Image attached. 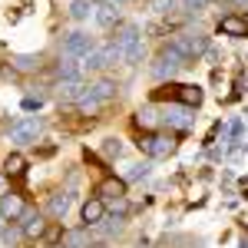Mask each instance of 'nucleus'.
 Wrapping results in <instances>:
<instances>
[{"label": "nucleus", "instance_id": "16", "mask_svg": "<svg viewBox=\"0 0 248 248\" xmlns=\"http://www.w3.org/2000/svg\"><path fill=\"white\" fill-rule=\"evenodd\" d=\"M116 20H119L116 3H109V0H106V3H99V7H96V23H99V27H113Z\"/></svg>", "mask_w": 248, "mask_h": 248}, {"label": "nucleus", "instance_id": "29", "mask_svg": "<svg viewBox=\"0 0 248 248\" xmlns=\"http://www.w3.org/2000/svg\"><path fill=\"white\" fill-rule=\"evenodd\" d=\"M66 242H70L73 248H77V245H83V232H70V235H66Z\"/></svg>", "mask_w": 248, "mask_h": 248}, {"label": "nucleus", "instance_id": "27", "mask_svg": "<svg viewBox=\"0 0 248 248\" xmlns=\"http://www.w3.org/2000/svg\"><path fill=\"white\" fill-rule=\"evenodd\" d=\"M205 7H209V0H186V10L189 14H202Z\"/></svg>", "mask_w": 248, "mask_h": 248}, {"label": "nucleus", "instance_id": "25", "mask_svg": "<svg viewBox=\"0 0 248 248\" xmlns=\"http://www.w3.org/2000/svg\"><path fill=\"white\" fill-rule=\"evenodd\" d=\"M3 172H10V175H20V172H23V155H10V159H7V166H3Z\"/></svg>", "mask_w": 248, "mask_h": 248}, {"label": "nucleus", "instance_id": "5", "mask_svg": "<svg viewBox=\"0 0 248 248\" xmlns=\"http://www.w3.org/2000/svg\"><path fill=\"white\" fill-rule=\"evenodd\" d=\"M162 123H166V126H179V129H189L192 126V106H182V103L166 106V109H162Z\"/></svg>", "mask_w": 248, "mask_h": 248}, {"label": "nucleus", "instance_id": "9", "mask_svg": "<svg viewBox=\"0 0 248 248\" xmlns=\"http://www.w3.org/2000/svg\"><path fill=\"white\" fill-rule=\"evenodd\" d=\"M90 86H83L79 79H70V83H60V103L66 99V103H79L83 96H86Z\"/></svg>", "mask_w": 248, "mask_h": 248}, {"label": "nucleus", "instance_id": "6", "mask_svg": "<svg viewBox=\"0 0 248 248\" xmlns=\"http://www.w3.org/2000/svg\"><path fill=\"white\" fill-rule=\"evenodd\" d=\"M142 149L149 159H169L175 146H172L169 136H149V139H142Z\"/></svg>", "mask_w": 248, "mask_h": 248}, {"label": "nucleus", "instance_id": "17", "mask_svg": "<svg viewBox=\"0 0 248 248\" xmlns=\"http://www.w3.org/2000/svg\"><path fill=\"white\" fill-rule=\"evenodd\" d=\"M136 40H142L139 37V27H133V23H126V27H119V33H116V46H119V50H126V46H133Z\"/></svg>", "mask_w": 248, "mask_h": 248}, {"label": "nucleus", "instance_id": "1", "mask_svg": "<svg viewBox=\"0 0 248 248\" xmlns=\"http://www.w3.org/2000/svg\"><path fill=\"white\" fill-rule=\"evenodd\" d=\"M169 46H172V50H175L182 60H186V63H189V60L202 57V53L209 50V40L202 37V33H179V37L172 40Z\"/></svg>", "mask_w": 248, "mask_h": 248}, {"label": "nucleus", "instance_id": "26", "mask_svg": "<svg viewBox=\"0 0 248 248\" xmlns=\"http://www.w3.org/2000/svg\"><path fill=\"white\" fill-rule=\"evenodd\" d=\"M153 10H155V14H162V17H169L172 10H175V0H155Z\"/></svg>", "mask_w": 248, "mask_h": 248}, {"label": "nucleus", "instance_id": "10", "mask_svg": "<svg viewBox=\"0 0 248 248\" xmlns=\"http://www.w3.org/2000/svg\"><path fill=\"white\" fill-rule=\"evenodd\" d=\"M0 212H3L10 222H17V218L27 215V209H23V202H20L17 195H3V199H0Z\"/></svg>", "mask_w": 248, "mask_h": 248}, {"label": "nucleus", "instance_id": "31", "mask_svg": "<svg viewBox=\"0 0 248 248\" xmlns=\"http://www.w3.org/2000/svg\"><path fill=\"white\" fill-rule=\"evenodd\" d=\"M86 248H106V245H86Z\"/></svg>", "mask_w": 248, "mask_h": 248}, {"label": "nucleus", "instance_id": "3", "mask_svg": "<svg viewBox=\"0 0 248 248\" xmlns=\"http://www.w3.org/2000/svg\"><path fill=\"white\" fill-rule=\"evenodd\" d=\"M182 66H186V60L179 57L172 46H166V50L159 53V60L153 63V77H155V79H166V77L172 79L175 73H179V70H182Z\"/></svg>", "mask_w": 248, "mask_h": 248}, {"label": "nucleus", "instance_id": "2", "mask_svg": "<svg viewBox=\"0 0 248 248\" xmlns=\"http://www.w3.org/2000/svg\"><path fill=\"white\" fill-rule=\"evenodd\" d=\"M40 129H43V119H40V116H23V119H17V123L10 126V142L30 146V142H37Z\"/></svg>", "mask_w": 248, "mask_h": 248}, {"label": "nucleus", "instance_id": "13", "mask_svg": "<svg viewBox=\"0 0 248 248\" xmlns=\"http://www.w3.org/2000/svg\"><path fill=\"white\" fill-rule=\"evenodd\" d=\"M96 192H99L103 199H126V182H123V179H103Z\"/></svg>", "mask_w": 248, "mask_h": 248}, {"label": "nucleus", "instance_id": "8", "mask_svg": "<svg viewBox=\"0 0 248 248\" xmlns=\"http://www.w3.org/2000/svg\"><path fill=\"white\" fill-rule=\"evenodd\" d=\"M70 205H73V195H70V192H53L46 209H50V215H53V218H63V215L70 212Z\"/></svg>", "mask_w": 248, "mask_h": 248}, {"label": "nucleus", "instance_id": "15", "mask_svg": "<svg viewBox=\"0 0 248 248\" xmlns=\"http://www.w3.org/2000/svg\"><path fill=\"white\" fill-rule=\"evenodd\" d=\"M90 96H93L96 103H109V99L116 96V83L113 79H99V83L90 86Z\"/></svg>", "mask_w": 248, "mask_h": 248}, {"label": "nucleus", "instance_id": "4", "mask_svg": "<svg viewBox=\"0 0 248 248\" xmlns=\"http://www.w3.org/2000/svg\"><path fill=\"white\" fill-rule=\"evenodd\" d=\"M63 53H66V57H73V60L93 53V40H90V33H83V30L66 33V40H63Z\"/></svg>", "mask_w": 248, "mask_h": 248}, {"label": "nucleus", "instance_id": "18", "mask_svg": "<svg viewBox=\"0 0 248 248\" xmlns=\"http://www.w3.org/2000/svg\"><path fill=\"white\" fill-rule=\"evenodd\" d=\"M57 77L63 79V83H70V79H79V66H77V60H73V57L60 60V66H57Z\"/></svg>", "mask_w": 248, "mask_h": 248}, {"label": "nucleus", "instance_id": "11", "mask_svg": "<svg viewBox=\"0 0 248 248\" xmlns=\"http://www.w3.org/2000/svg\"><path fill=\"white\" fill-rule=\"evenodd\" d=\"M43 225H46V222H43V215H40V212H27L20 229H23L27 238H40V235H43Z\"/></svg>", "mask_w": 248, "mask_h": 248}, {"label": "nucleus", "instance_id": "14", "mask_svg": "<svg viewBox=\"0 0 248 248\" xmlns=\"http://www.w3.org/2000/svg\"><path fill=\"white\" fill-rule=\"evenodd\" d=\"M218 30L229 33V37H248V23L242 17H222L218 20Z\"/></svg>", "mask_w": 248, "mask_h": 248}, {"label": "nucleus", "instance_id": "21", "mask_svg": "<svg viewBox=\"0 0 248 248\" xmlns=\"http://www.w3.org/2000/svg\"><path fill=\"white\" fill-rule=\"evenodd\" d=\"M136 123H139V126H155V123H159V116H155L153 106H142V109L136 113Z\"/></svg>", "mask_w": 248, "mask_h": 248}, {"label": "nucleus", "instance_id": "22", "mask_svg": "<svg viewBox=\"0 0 248 248\" xmlns=\"http://www.w3.org/2000/svg\"><path fill=\"white\" fill-rule=\"evenodd\" d=\"M103 155L106 159H119L123 155V142L119 139H103Z\"/></svg>", "mask_w": 248, "mask_h": 248}, {"label": "nucleus", "instance_id": "19", "mask_svg": "<svg viewBox=\"0 0 248 248\" xmlns=\"http://www.w3.org/2000/svg\"><path fill=\"white\" fill-rule=\"evenodd\" d=\"M142 57H146V43H142V40H136L133 46H126V50H123V60H126L129 66L142 63Z\"/></svg>", "mask_w": 248, "mask_h": 248}, {"label": "nucleus", "instance_id": "7", "mask_svg": "<svg viewBox=\"0 0 248 248\" xmlns=\"http://www.w3.org/2000/svg\"><path fill=\"white\" fill-rule=\"evenodd\" d=\"M106 218V205H103V199H90L86 205H83V222H86V229L90 225H99Z\"/></svg>", "mask_w": 248, "mask_h": 248}, {"label": "nucleus", "instance_id": "28", "mask_svg": "<svg viewBox=\"0 0 248 248\" xmlns=\"http://www.w3.org/2000/svg\"><path fill=\"white\" fill-rule=\"evenodd\" d=\"M40 106H43L40 96H27V99H23V109H27V113H33V109H40Z\"/></svg>", "mask_w": 248, "mask_h": 248}, {"label": "nucleus", "instance_id": "24", "mask_svg": "<svg viewBox=\"0 0 248 248\" xmlns=\"http://www.w3.org/2000/svg\"><path fill=\"white\" fill-rule=\"evenodd\" d=\"M149 175V162H136L133 169L126 172V182H139V179H146Z\"/></svg>", "mask_w": 248, "mask_h": 248}, {"label": "nucleus", "instance_id": "20", "mask_svg": "<svg viewBox=\"0 0 248 248\" xmlns=\"http://www.w3.org/2000/svg\"><path fill=\"white\" fill-rule=\"evenodd\" d=\"M93 10H96L93 0H73V3H70V17H73V20H86Z\"/></svg>", "mask_w": 248, "mask_h": 248}, {"label": "nucleus", "instance_id": "23", "mask_svg": "<svg viewBox=\"0 0 248 248\" xmlns=\"http://www.w3.org/2000/svg\"><path fill=\"white\" fill-rule=\"evenodd\" d=\"M14 66L30 73V70H40V57H14Z\"/></svg>", "mask_w": 248, "mask_h": 248}, {"label": "nucleus", "instance_id": "30", "mask_svg": "<svg viewBox=\"0 0 248 248\" xmlns=\"http://www.w3.org/2000/svg\"><path fill=\"white\" fill-rule=\"evenodd\" d=\"M109 3H116V7H119V3H133V0H109Z\"/></svg>", "mask_w": 248, "mask_h": 248}, {"label": "nucleus", "instance_id": "12", "mask_svg": "<svg viewBox=\"0 0 248 248\" xmlns=\"http://www.w3.org/2000/svg\"><path fill=\"white\" fill-rule=\"evenodd\" d=\"M172 96H175L182 106H199V103H202V90H199V86H172Z\"/></svg>", "mask_w": 248, "mask_h": 248}]
</instances>
